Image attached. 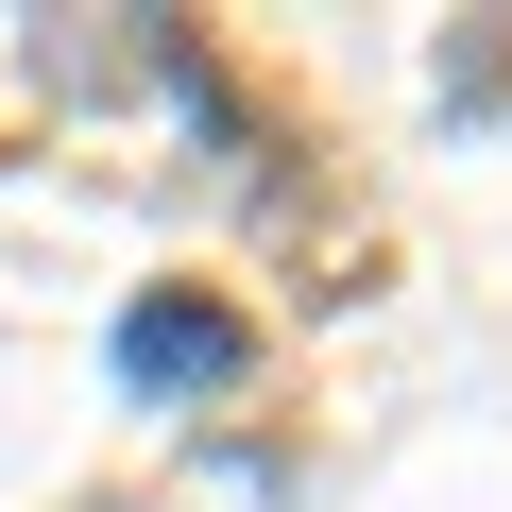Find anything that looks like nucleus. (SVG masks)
<instances>
[{
	"mask_svg": "<svg viewBox=\"0 0 512 512\" xmlns=\"http://www.w3.org/2000/svg\"><path fill=\"white\" fill-rule=\"evenodd\" d=\"M222 359H239L222 308H137V325H120V376H137V393H188V376H222Z\"/></svg>",
	"mask_w": 512,
	"mask_h": 512,
	"instance_id": "obj_1",
	"label": "nucleus"
}]
</instances>
